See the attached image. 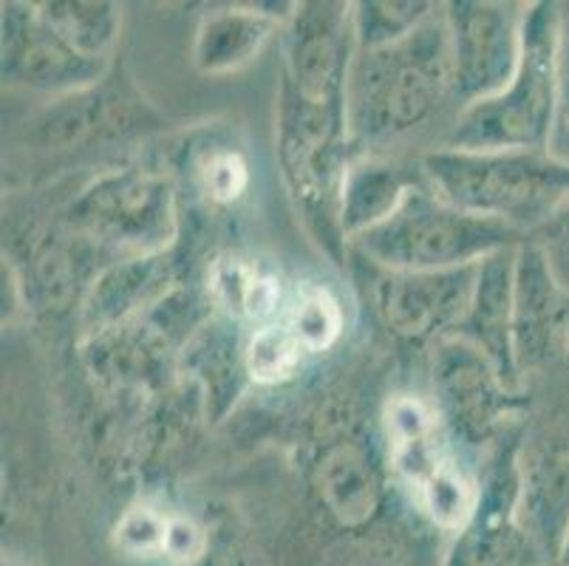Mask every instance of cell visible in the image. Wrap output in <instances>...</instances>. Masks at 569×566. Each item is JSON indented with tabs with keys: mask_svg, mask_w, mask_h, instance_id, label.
Instances as JSON below:
<instances>
[{
	"mask_svg": "<svg viewBox=\"0 0 569 566\" xmlns=\"http://www.w3.org/2000/svg\"><path fill=\"white\" fill-rule=\"evenodd\" d=\"M312 485L340 527H363L382 505V476L357 443H335L320 454Z\"/></svg>",
	"mask_w": 569,
	"mask_h": 566,
	"instance_id": "obj_20",
	"label": "cell"
},
{
	"mask_svg": "<svg viewBox=\"0 0 569 566\" xmlns=\"http://www.w3.org/2000/svg\"><path fill=\"white\" fill-rule=\"evenodd\" d=\"M567 357H569V335H567Z\"/></svg>",
	"mask_w": 569,
	"mask_h": 566,
	"instance_id": "obj_31",
	"label": "cell"
},
{
	"mask_svg": "<svg viewBox=\"0 0 569 566\" xmlns=\"http://www.w3.org/2000/svg\"><path fill=\"white\" fill-rule=\"evenodd\" d=\"M382 423L391 445V467L411 496V505L433 527L457 536L473 516L479 481L453 454V436L433 403L413 394H397L388 399Z\"/></svg>",
	"mask_w": 569,
	"mask_h": 566,
	"instance_id": "obj_6",
	"label": "cell"
},
{
	"mask_svg": "<svg viewBox=\"0 0 569 566\" xmlns=\"http://www.w3.org/2000/svg\"><path fill=\"white\" fill-rule=\"evenodd\" d=\"M66 225L119 258L168 252L179 236L176 187L151 168L111 170L80 190Z\"/></svg>",
	"mask_w": 569,
	"mask_h": 566,
	"instance_id": "obj_7",
	"label": "cell"
},
{
	"mask_svg": "<svg viewBox=\"0 0 569 566\" xmlns=\"http://www.w3.org/2000/svg\"><path fill=\"white\" fill-rule=\"evenodd\" d=\"M569 292L558 284L532 238L516 249L513 346L519 371H532L567 351Z\"/></svg>",
	"mask_w": 569,
	"mask_h": 566,
	"instance_id": "obj_13",
	"label": "cell"
},
{
	"mask_svg": "<svg viewBox=\"0 0 569 566\" xmlns=\"http://www.w3.org/2000/svg\"><path fill=\"white\" fill-rule=\"evenodd\" d=\"M283 324L301 340L307 355L335 349L346 331V311L338 295L323 284H301L289 298Z\"/></svg>",
	"mask_w": 569,
	"mask_h": 566,
	"instance_id": "obj_24",
	"label": "cell"
},
{
	"mask_svg": "<svg viewBox=\"0 0 569 566\" xmlns=\"http://www.w3.org/2000/svg\"><path fill=\"white\" fill-rule=\"evenodd\" d=\"M298 3H247L207 12L193 38V66L207 77L247 69L287 29Z\"/></svg>",
	"mask_w": 569,
	"mask_h": 566,
	"instance_id": "obj_15",
	"label": "cell"
},
{
	"mask_svg": "<svg viewBox=\"0 0 569 566\" xmlns=\"http://www.w3.org/2000/svg\"><path fill=\"white\" fill-rule=\"evenodd\" d=\"M433 408L457 443L479 448L496 443L519 411V388L505 380L485 351L462 337L437 342L431 360Z\"/></svg>",
	"mask_w": 569,
	"mask_h": 566,
	"instance_id": "obj_8",
	"label": "cell"
},
{
	"mask_svg": "<svg viewBox=\"0 0 569 566\" xmlns=\"http://www.w3.org/2000/svg\"><path fill=\"white\" fill-rule=\"evenodd\" d=\"M422 173L448 205L530 238L569 205V162L550 150H453L422 156Z\"/></svg>",
	"mask_w": 569,
	"mask_h": 566,
	"instance_id": "obj_3",
	"label": "cell"
},
{
	"mask_svg": "<svg viewBox=\"0 0 569 566\" xmlns=\"http://www.w3.org/2000/svg\"><path fill=\"white\" fill-rule=\"evenodd\" d=\"M513 227L448 205L428 181L406 196L397 212L349 247L375 269L388 272H448L473 267L501 249L525 244Z\"/></svg>",
	"mask_w": 569,
	"mask_h": 566,
	"instance_id": "obj_5",
	"label": "cell"
},
{
	"mask_svg": "<svg viewBox=\"0 0 569 566\" xmlns=\"http://www.w3.org/2000/svg\"><path fill=\"white\" fill-rule=\"evenodd\" d=\"M176 287H179V267L170 249L157 256L117 258L88 284L82 298V326L88 337L117 329L164 304Z\"/></svg>",
	"mask_w": 569,
	"mask_h": 566,
	"instance_id": "obj_14",
	"label": "cell"
},
{
	"mask_svg": "<svg viewBox=\"0 0 569 566\" xmlns=\"http://www.w3.org/2000/svg\"><path fill=\"white\" fill-rule=\"evenodd\" d=\"M0 29H3L0 75L3 86L9 88L66 97L100 86L111 71L108 62H94L77 54L46 23L43 14L38 12V3H14V0L3 3Z\"/></svg>",
	"mask_w": 569,
	"mask_h": 566,
	"instance_id": "obj_11",
	"label": "cell"
},
{
	"mask_svg": "<svg viewBox=\"0 0 569 566\" xmlns=\"http://www.w3.org/2000/svg\"><path fill=\"white\" fill-rule=\"evenodd\" d=\"M207 300L221 318L238 326L250 324L252 329L283 320L289 306L278 275L232 252L219 256L207 267Z\"/></svg>",
	"mask_w": 569,
	"mask_h": 566,
	"instance_id": "obj_21",
	"label": "cell"
},
{
	"mask_svg": "<svg viewBox=\"0 0 569 566\" xmlns=\"http://www.w3.org/2000/svg\"><path fill=\"white\" fill-rule=\"evenodd\" d=\"M38 12L77 54L111 66L122 29V7L102 0H46L38 3Z\"/></svg>",
	"mask_w": 569,
	"mask_h": 566,
	"instance_id": "obj_22",
	"label": "cell"
},
{
	"mask_svg": "<svg viewBox=\"0 0 569 566\" xmlns=\"http://www.w3.org/2000/svg\"><path fill=\"white\" fill-rule=\"evenodd\" d=\"M307 349L283 320L258 326L244 337L247 377L256 386H281L303 368Z\"/></svg>",
	"mask_w": 569,
	"mask_h": 566,
	"instance_id": "obj_25",
	"label": "cell"
},
{
	"mask_svg": "<svg viewBox=\"0 0 569 566\" xmlns=\"http://www.w3.org/2000/svg\"><path fill=\"white\" fill-rule=\"evenodd\" d=\"M422 181V165L419 170H411L386 156H355L340 190V232L346 244L357 241L395 216L406 196Z\"/></svg>",
	"mask_w": 569,
	"mask_h": 566,
	"instance_id": "obj_18",
	"label": "cell"
},
{
	"mask_svg": "<svg viewBox=\"0 0 569 566\" xmlns=\"http://www.w3.org/2000/svg\"><path fill=\"white\" fill-rule=\"evenodd\" d=\"M453 97L451 40L445 12L406 40L357 51L349 75L351 145L408 137Z\"/></svg>",
	"mask_w": 569,
	"mask_h": 566,
	"instance_id": "obj_2",
	"label": "cell"
},
{
	"mask_svg": "<svg viewBox=\"0 0 569 566\" xmlns=\"http://www.w3.org/2000/svg\"><path fill=\"white\" fill-rule=\"evenodd\" d=\"M552 566H569V522L563 524V529H561L556 555H552Z\"/></svg>",
	"mask_w": 569,
	"mask_h": 566,
	"instance_id": "obj_30",
	"label": "cell"
},
{
	"mask_svg": "<svg viewBox=\"0 0 569 566\" xmlns=\"http://www.w3.org/2000/svg\"><path fill=\"white\" fill-rule=\"evenodd\" d=\"M521 439L513 430L496 439L488 467L479 479V502L451 544L445 566H519L527 549L525 465Z\"/></svg>",
	"mask_w": 569,
	"mask_h": 566,
	"instance_id": "obj_9",
	"label": "cell"
},
{
	"mask_svg": "<svg viewBox=\"0 0 569 566\" xmlns=\"http://www.w3.org/2000/svg\"><path fill=\"white\" fill-rule=\"evenodd\" d=\"M193 168L201 193L207 196V201H213L219 207L236 205L250 190V162L232 145H210V148L196 156Z\"/></svg>",
	"mask_w": 569,
	"mask_h": 566,
	"instance_id": "obj_26",
	"label": "cell"
},
{
	"mask_svg": "<svg viewBox=\"0 0 569 566\" xmlns=\"http://www.w3.org/2000/svg\"><path fill=\"white\" fill-rule=\"evenodd\" d=\"M236 329L238 324L216 315L188 337L182 349V366L199 383L210 419L224 417L241 397L244 383H250L244 366V340Z\"/></svg>",
	"mask_w": 569,
	"mask_h": 566,
	"instance_id": "obj_19",
	"label": "cell"
},
{
	"mask_svg": "<svg viewBox=\"0 0 569 566\" xmlns=\"http://www.w3.org/2000/svg\"><path fill=\"white\" fill-rule=\"evenodd\" d=\"M482 264V261H479ZM479 264L448 272H388L377 269L371 300L382 326L402 340H445L462 324Z\"/></svg>",
	"mask_w": 569,
	"mask_h": 566,
	"instance_id": "obj_12",
	"label": "cell"
},
{
	"mask_svg": "<svg viewBox=\"0 0 569 566\" xmlns=\"http://www.w3.org/2000/svg\"><path fill=\"white\" fill-rule=\"evenodd\" d=\"M437 3L428 0H360L351 3V26H355L357 51L382 49L400 43L408 34L439 14Z\"/></svg>",
	"mask_w": 569,
	"mask_h": 566,
	"instance_id": "obj_23",
	"label": "cell"
},
{
	"mask_svg": "<svg viewBox=\"0 0 569 566\" xmlns=\"http://www.w3.org/2000/svg\"><path fill=\"white\" fill-rule=\"evenodd\" d=\"M170 513L153 505H137L122 513L113 527V542L126 555L137 558H162L164 533H168Z\"/></svg>",
	"mask_w": 569,
	"mask_h": 566,
	"instance_id": "obj_27",
	"label": "cell"
},
{
	"mask_svg": "<svg viewBox=\"0 0 569 566\" xmlns=\"http://www.w3.org/2000/svg\"><path fill=\"white\" fill-rule=\"evenodd\" d=\"M561 3H530L513 80L496 97L462 108L445 148L547 150L556 122V60Z\"/></svg>",
	"mask_w": 569,
	"mask_h": 566,
	"instance_id": "obj_4",
	"label": "cell"
},
{
	"mask_svg": "<svg viewBox=\"0 0 569 566\" xmlns=\"http://www.w3.org/2000/svg\"><path fill=\"white\" fill-rule=\"evenodd\" d=\"M521 247V244H519ZM501 249L479 264L476 287L462 324L451 337L473 342L476 349L493 360L510 386L519 388V363L513 346V280L516 249Z\"/></svg>",
	"mask_w": 569,
	"mask_h": 566,
	"instance_id": "obj_16",
	"label": "cell"
},
{
	"mask_svg": "<svg viewBox=\"0 0 569 566\" xmlns=\"http://www.w3.org/2000/svg\"><path fill=\"white\" fill-rule=\"evenodd\" d=\"M530 238L541 247L552 275H556L558 284L569 292V205L552 221H547L541 230L532 232Z\"/></svg>",
	"mask_w": 569,
	"mask_h": 566,
	"instance_id": "obj_29",
	"label": "cell"
},
{
	"mask_svg": "<svg viewBox=\"0 0 569 566\" xmlns=\"http://www.w3.org/2000/svg\"><path fill=\"white\" fill-rule=\"evenodd\" d=\"M550 150L556 159L569 162V3L558 18V60H556V122H552Z\"/></svg>",
	"mask_w": 569,
	"mask_h": 566,
	"instance_id": "obj_28",
	"label": "cell"
},
{
	"mask_svg": "<svg viewBox=\"0 0 569 566\" xmlns=\"http://www.w3.org/2000/svg\"><path fill=\"white\" fill-rule=\"evenodd\" d=\"M357 43L351 3H298L283 29L278 165L295 210L335 264L346 261L340 190L351 159L349 75Z\"/></svg>",
	"mask_w": 569,
	"mask_h": 566,
	"instance_id": "obj_1",
	"label": "cell"
},
{
	"mask_svg": "<svg viewBox=\"0 0 569 566\" xmlns=\"http://www.w3.org/2000/svg\"><path fill=\"white\" fill-rule=\"evenodd\" d=\"M106 80L86 91L57 97L29 122L26 139L46 153H69V150H80L82 145L97 142L108 133L131 131L133 108L139 102L126 100L122 93L108 88Z\"/></svg>",
	"mask_w": 569,
	"mask_h": 566,
	"instance_id": "obj_17",
	"label": "cell"
},
{
	"mask_svg": "<svg viewBox=\"0 0 569 566\" xmlns=\"http://www.w3.org/2000/svg\"><path fill=\"white\" fill-rule=\"evenodd\" d=\"M453 62V97L462 108L496 97L513 80L521 57L525 7L457 0L445 7Z\"/></svg>",
	"mask_w": 569,
	"mask_h": 566,
	"instance_id": "obj_10",
	"label": "cell"
}]
</instances>
